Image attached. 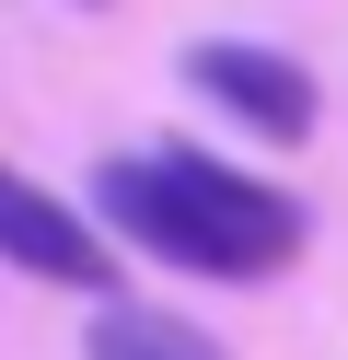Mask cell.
I'll return each instance as SVG.
<instances>
[{"mask_svg": "<svg viewBox=\"0 0 348 360\" xmlns=\"http://www.w3.org/2000/svg\"><path fill=\"white\" fill-rule=\"evenodd\" d=\"M93 210L162 267H198V279H267V267L302 256V210L278 186H255L244 163L198 140H162V151H116L93 174Z\"/></svg>", "mask_w": 348, "mask_h": 360, "instance_id": "obj_1", "label": "cell"}, {"mask_svg": "<svg viewBox=\"0 0 348 360\" xmlns=\"http://www.w3.org/2000/svg\"><path fill=\"white\" fill-rule=\"evenodd\" d=\"M186 94H209L232 128H255V140H314V70H302L290 47H255V35H209V47H186Z\"/></svg>", "mask_w": 348, "mask_h": 360, "instance_id": "obj_2", "label": "cell"}, {"mask_svg": "<svg viewBox=\"0 0 348 360\" xmlns=\"http://www.w3.org/2000/svg\"><path fill=\"white\" fill-rule=\"evenodd\" d=\"M0 256H12L23 279H46V290H93V314L116 302V256H105V233H93L58 186H35V174H0Z\"/></svg>", "mask_w": 348, "mask_h": 360, "instance_id": "obj_3", "label": "cell"}, {"mask_svg": "<svg viewBox=\"0 0 348 360\" xmlns=\"http://www.w3.org/2000/svg\"><path fill=\"white\" fill-rule=\"evenodd\" d=\"M82 360H232V349L209 326H186V314H162V302H105Z\"/></svg>", "mask_w": 348, "mask_h": 360, "instance_id": "obj_4", "label": "cell"}]
</instances>
